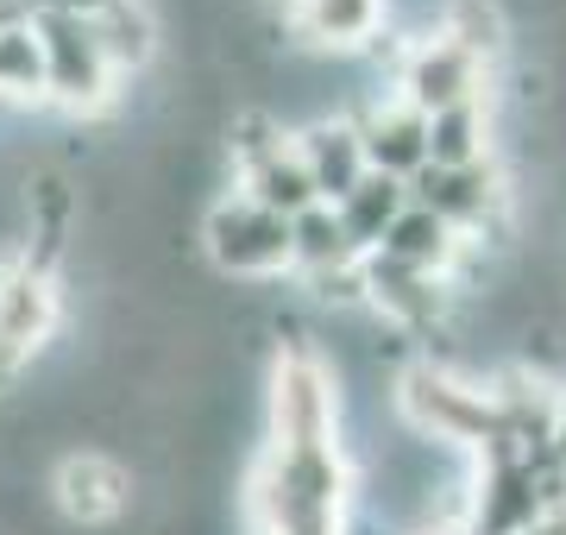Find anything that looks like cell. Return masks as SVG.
<instances>
[{
	"label": "cell",
	"mask_w": 566,
	"mask_h": 535,
	"mask_svg": "<svg viewBox=\"0 0 566 535\" xmlns=\"http://www.w3.org/2000/svg\"><path fill=\"white\" fill-rule=\"evenodd\" d=\"M353 466L334 448H283L264 441L252 466V523L259 535H346Z\"/></svg>",
	"instance_id": "obj_1"
},
{
	"label": "cell",
	"mask_w": 566,
	"mask_h": 535,
	"mask_svg": "<svg viewBox=\"0 0 566 535\" xmlns=\"http://www.w3.org/2000/svg\"><path fill=\"white\" fill-rule=\"evenodd\" d=\"M397 410L422 441H441V448H472V453H497L504 448V416L491 403L485 378H465L453 366H434V359H416L397 378Z\"/></svg>",
	"instance_id": "obj_2"
},
{
	"label": "cell",
	"mask_w": 566,
	"mask_h": 535,
	"mask_svg": "<svg viewBox=\"0 0 566 535\" xmlns=\"http://www.w3.org/2000/svg\"><path fill=\"white\" fill-rule=\"evenodd\" d=\"M44 44V107H57L70 120H107L120 107V70L107 57L102 32L88 13H39Z\"/></svg>",
	"instance_id": "obj_3"
},
{
	"label": "cell",
	"mask_w": 566,
	"mask_h": 535,
	"mask_svg": "<svg viewBox=\"0 0 566 535\" xmlns=\"http://www.w3.org/2000/svg\"><path fill=\"white\" fill-rule=\"evenodd\" d=\"M202 259L233 284H271L296 271V227L240 189H227L202 208Z\"/></svg>",
	"instance_id": "obj_4"
},
{
	"label": "cell",
	"mask_w": 566,
	"mask_h": 535,
	"mask_svg": "<svg viewBox=\"0 0 566 535\" xmlns=\"http://www.w3.org/2000/svg\"><path fill=\"white\" fill-rule=\"evenodd\" d=\"M63 328V277L25 252H0V391L39 366Z\"/></svg>",
	"instance_id": "obj_5"
},
{
	"label": "cell",
	"mask_w": 566,
	"mask_h": 535,
	"mask_svg": "<svg viewBox=\"0 0 566 535\" xmlns=\"http://www.w3.org/2000/svg\"><path fill=\"white\" fill-rule=\"evenodd\" d=\"M271 441L283 448L340 441V378L308 340H283L271 359Z\"/></svg>",
	"instance_id": "obj_6"
},
{
	"label": "cell",
	"mask_w": 566,
	"mask_h": 535,
	"mask_svg": "<svg viewBox=\"0 0 566 535\" xmlns=\"http://www.w3.org/2000/svg\"><path fill=\"white\" fill-rule=\"evenodd\" d=\"M139 504V473L107 448H63L51 460V511L70 529H114Z\"/></svg>",
	"instance_id": "obj_7"
},
{
	"label": "cell",
	"mask_w": 566,
	"mask_h": 535,
	"mask_svg": "<svg viewBox=\"0 0 566 535\" xmlns=\"http://www.w3.org/2000/svg\"><path fill=\"white\" fill-rule=\"evenodd\" d=\"M479 95H491V63H479L447 32L416 39L403 51V63H397V102L416 107L422 120H434V114H447L460 102H479Z\"/></svg>",
	"instance_id": "obj_8"
},
{
	"label": "cell",
	"mask_w": 566,
	"mask_h": 535,
	"mask_svg": "<svg viewBox=\"0 0 566 535\" xmlns=\"http://www.w3.org/2000/svg\"><path fill=\"white\" fill-rule=\"evenodd\" d=\"M453 303V284L434 277V271H409L397 259H378V252H365V310H378L390 328L403 334H422L434 328Z\"/></svg>",
	"instance_id": "obj_9"
},
{
	"label": "cell",
	"mask_w": 566,
	"mask_h": 535,
	"mask_svg": "<svg viewBox=\"0 0 566 535\" xmlns=\"http://www.w3.org/2000/svg\"><path fill=\"white\" fill-rule=\"evenodd\" d=\"M296 151H303L308 183H315V196H322L327 208L346 202V196L371 177L359 120H346V114H315L308 126H296Z\"/></svg>",
	"instance_id": "obj_10"
},
{
	"label": "cell",
	"mask_w": 566,
	"mask_h": 535,
	"mask_svg": "<svg viewBox=\"0 0 566 535\" xmlns=\"http://www.w3.org/2000/svg\"><path fill=\"white\" fill-rule=\"evenodd\" d=\"M390 0H290V39L308 51H359L385 32Z\"/></svg>",
	"instance_id": "obj_11"
},
{
	"label": "cell",
	"mask_w": 566,
	"mask_h": 535,
	"mask_svg": "<svg viewBox=\"0 0 566 535\" xmlns=\"http://www.w3.org/2000/svg\"><path fill=\"white\" fill-rule=\"evenodd\" d=\"M359 139H365V165L378 170V177H397V183H409V177L428 165V120L416 114V107H403L397 95L365 114V120H359Z\"/></svg>",
	"instance_id": "obj_12"
},
{
	"label": "cell",
	"mask_w": 566,
	"mask_h": 535,
	"mask_svg": "<svg viewBox=\"0 0 566 535\" xmlns=\"http://www.w3.org/2000/svg\"><path fill=\"white\" fill-rule=\"evenodd\" d=\"M465 246H472V240H465L460 227H447L434 208L409 202L403 214H397V227L378 240V259H397V265H409V271H434V277H447V271L465 259Z\"/></svg>",
	"instance_id": "obj_13"
},
{
	"label": "cell",
	"mask_w": 566,
	"mask_h": 535,
	"mask_svg": "<svg viewBox=\"0 0 566 535\" xmlns=\"http://www.w3.org/2000/svg\"><path fill=\"white\" fill-rule=\"evenodd\" d=\"M88 20H95V32H102L107 57H114L120 76H139V70L158 63L164 25H158V13H151V0H102Z\"/></svg>",
	"instance_id": "obj_14"
},
{
	"label": "cell",
	"mask_w": 566,
	"mask_h": 535,
	"mask_svg": "<svg viewBox=\"0 0 566 535\" xmlns=\"http://www.w3.org/2000/svg\"><path fill=\"white\" fill-rule=\"evenodd\" d=\"M491 95L460 102L428 120V165L434 170H465V165H491Z\"/></svg>",
	"instance_id": "obj_15"
},
{
	"label": "cell",
	"mask_w": 566,
	"mask_h": 535,
	"mask_svg": "<svg viewBox=\"0 0 566 535\" xmlns=\"http://www.w3.org/2000/svg\"><path fill=\"white\" fill-rule=\"evenodd\" d=\"M0 102H44V44L25 13H0Z\"/></svg>",
	"instance_id": "obj_16"
},
{
	"label": "cell",
	"mask_w": 566,
	"mask_h": 535,
	"mask_svg": "<svg viewBox=\"0 0 566 535\" xmlns=\"http://www.w3.org/2000/svg\"><path fill=\"white\" fill-rule=\"evenodd\" d=\"M409 208V183H397V177H365L346 202H334V214H340V227L353 233V246L359 252H378V240H385L390 227H397V214Z\"/></svg>",
	"instance_id": "obj_17"
},
{
	"label": "cell",
	"mask_w": 566,
	"mask_h": 535,
	"mask_svg": "<svg viewBox=\"0 0 566 535\" xmlns=\"http://www.w3.org/2000/svg\"><path fill=\"white\" fill-rule=\"evenodd\" d=\"M296 271L303 277H327V271H353L365 265V252L353 246V233L340 227V214L327 202H315L308 214H296Z\"/></svg>",
	"instance_id": "obj_18"
},
{
	"label": "cell",
	"mask_w": 566,
	"mask_h": 535,
	"mask_svg": "<svg viewBox=\"0 0 566 535\" xmlns=\"http://www.w3.org/2000/svg\"><path fill=\"white\" fill-rule=\"evenodd\" d=\"M554 453L566 460V397H560V422H554Z\"/></svg>",
	"instance_id": "obj_19"
}]
</instances>
